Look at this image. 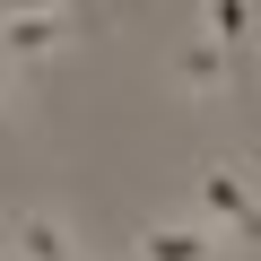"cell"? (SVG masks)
Here are the masks:
<instances>
[{
    "instance_id": "7a4b0ae2",
    "label": "cell",
    "mask_w": 261,
    "mask_h": 261,
    "mask_svg": "<svg viewBox=\"0 0 261 261\" xmlns=\"http://www.w3.org/2000/svg\"><path fill=\"white\" fill-rule=\"evenodd\" d=\"M130 252L140 261H226V235L192 209H157V218L130 226Z\"/></svg>"
},
{
    "instance_id": "8992f818",
    "label": "cell",
    "mask_w": 261,
    "mask_h": 261,
    "mask_svg": "<svg viewBox=\"0 0 261 261\" xmlns=\"http://www.w3.org/2000/svg\"><path fill=\"white\" fill-rule=\"evenodd\" d=\"M9 105H18V70L0 61V113H9Z\"/></svg>"
},
{
    "instance_id": "5b68a950",
    "label": "cell",
    "mask_w": 261,
    "mask_h": 261,
    "mask_svg": "<svg viewBox=\"0 0 261 261\" xmlns=\"http://www.w3.org/2000/svg\"><path fill=\"white\" fill-rule=\"evenodd\" d=\"M200 35L244 61V53H252V0H209V9H200Z\"/></svg>"
},
{
    "instance_id": "6da1fadb",
    "label": "cell",
    "mask_w": 261,
    "mask_h": 261,
    "mask_svg": "<svg viewBox=\"0 0 261 261\" xmlns=\"http://www.w3.org/2000/svg\"><path fill=\"white\" fill-rule=\"evenodd\" d=\"M70 44H79V9H0V61H9L18 79L35 61L70 53Z\"/></svg>"
},
{
    "instance_id": "277c9868",
    "label": "cell",
    "mask_w": 261,
    "mask_h": 261,
    "mask_svg": "<svg viewBox=\"0 0 261 261\" xmlns=\"http://www.w3.org/2000/svg\"><path fill=\"white\" fill-rule=\"evenodd\" d=\"M166 70H174V87H183V96H235V79H244V61H235V53H218L200 27L174 44V61H166Z\"/></svg>"
},
{
    "instance_id": "3957f363",
    "label": "cell",
    "mask_w": 261,
    "mask_h": 261,
    "mask_svg": "<svg viewBox=\"0 0 261 261\" xmlns=\"http://www.w3.org/2000/svg\"><path fill=\"white\" fill-rule=\"evenodd\" d=\"M0 244H9V261H87L79 252V226L61 209H9V218H0Z\"/></svg>"
}]
</instances>
